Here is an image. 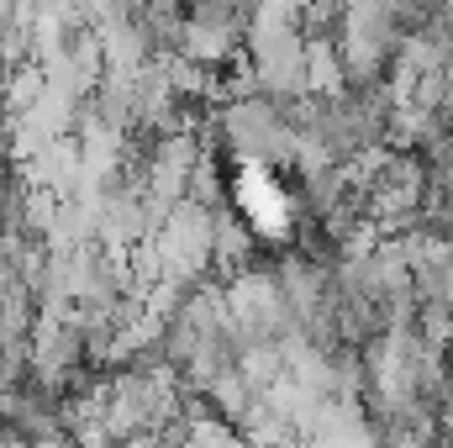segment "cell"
Returning a JSON list of instances; mask_svg holds the SVG:
<instances>
[{
    "instance_id": "1",
    "label": "cell",
    "mask_w": 453,
    "mask_h": 448,
    "mask_svg": "<svg viewBox=\"0 0 453 448\" xmlns=\"http://www.w3.org/2000/svg\"><path fill=\"white\" fill-rule=\"evenodd\" d=\"M211 243H217V217L185 201L169 222L158 227V237H153L158 264H164V280H174V285H201V280H211V274H217V269H211Z\"/></svg>"
},
{
    "instance_id": "2",
    "label": "cell",
    "mask_w": 453,
    "mask_h": 448,
    "mask_svg": "<svg viewBox=\"0 0 453 448\" xmlns=\"http://www.w3.org/2000/svg\"><path fill=\"white\" fill-rule=\"evenodd\" d=\"M0 127H5V101H0Z\"/></svg>"
}]
</instances>
